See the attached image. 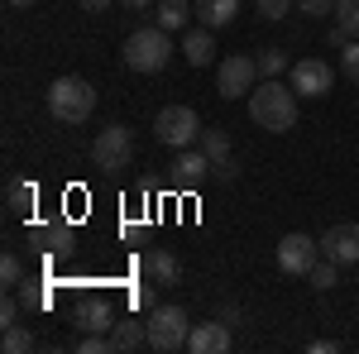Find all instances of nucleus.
<instances>
[{
  "mask_svg": "<svg viewBox=\"0 0 359 354\" xmlns=\"http://www.w3.org/2000/svg\"><path fill=\"white\" fill-rule=\"evenodd\" d=\"M249 120L269 135H287L297 130V91L283 86L278 77H264V82L249 91Z\"/></svg>",
  "mask_w": 359,
  "mask_h": 354,
  "instance_id": "nucleus-1",
  "label": "nucleus"
},
{
  "mask_svg": "<svg viewBox=\"0 0 359 354\" xmlns=\"http://www.w3.org/2000/svg\"><path fill=\"white\" fill-rule=\"evenodd\" d=\"M125 67L130 72H163L168 67V57H172V34L168 29H158V25H144V29H135L130 39H125Z\"/></svg>",
  "mask_w": 359,
  "mask_h": 354,
  "instance_id": "nucleus-2",
  "label": "nucleus"
},
{
  "mask_svg": "<svg viewBox=\"0 0 359 354\" xmlns=\"http://www.w3.org/2000/svg\"><path fill=\"white\" fill-rule=\"evenodd\" d=\"M96 110V86L86 77H57L48 86V115L62 120V125H86Z\"/></svg>",
  "mask_w": 359,
  "mask_h": 354,
  "instance_id": "nucleus-3",
  "label": "nucleus"
},
{
  "mask_svg": "<svg viewBox=\"0 0 359 354\" xmlns=\"http://www.w3.org/2000/svg\"><path fill=\"white\" fill-rule=\"evenodd\" d=\"M144 321H149V350H158V354L187 350V340H192V321H187V311H182V306L158 301Z\"/></svg>",
  "mask_w": 359,
  "mask_h": 354,
  "instance_id": "nucleus-4",
  "label": "nucleus"
},
{
  "mask_svg": "<svg viewBox=\"0 0 359 354\" xmlns=\"http://www.w3.org/2000/svg\"><path fill=\"white\" fill-rule=\"evenodd\" d=\"M259 82H264V77H259V57H249V53H230V57H221V67H216V96H221V101H240V96H249Z\"/></svg>",
  "mask_w": 359,
  "mask_h": 354,
  "instance_id": "nucleus-5",
  "label": "nucleus"
},
{
  "mask_svg": "<svg viewBox=\"0 0 359 354\" xmlns=\"http://www.w3.org/2000/svg\"><path fill=\"white\" fill-rule=\"evenodd\" d=\"M91 163L106 168V172H120V168L135 163V130L130 125H106L96 144H91Z\"/></svg>",
  "mask_w": 359,
  "mask_h": 354,
  "instance_id": "nucleus-6",
  "label": "nucleus"
},
{
  "mask_svg": "<svg viewBox=\"0 0 359 354\" xmlns=\"http://www.w3.org/2000/svg\"><path fill=\"white\" fill-rule=\"evenodd\" d=\"M154 135L163 139L168 149H192L201 139V120H196L192 106H163L158 120H154Z\"/></svg>",
  "mask_w": 359,
  "mask_h": 354,
  "instance_id": "nucleus-7",
  "label": "nucleus"
},
{
  "mask_svg": "<svg viewBox=\"0 0 359 354\" xmlns=\"http://www.w3.org/2000/svg\"><path fill=\"white\" fill-rule=\"evenodd\" d=\"M316 264H321V240H311L302 230H292V235L278 240V268L287 273V278H306Z\"/></svg>",
  "mask_w": 359,
  "mask_h": 354,
  "instance_id": "nucleus-8",
  "label": "nucleus"
},
{
  "mask_svg": "<svg viewBox=\"0 0 359 354\" xmlns=\"http://www.w3.org/2000/svg\"><path fill=\"white\" fill-rule=\"evenodd\" d=\"M287 86L297 91V96H326L335 86V72H331V62H321V57H297L292 67H287Z\"/></svg>",
  "mask_w": 359,
  "mask_h": 354,
  "instance_id": "nucleus-9",
  "label": "nucleus"
},
{
  "mask_svg": "<svg viewBox=\"0 0 359 354\" xmlns=\"http://www.w3.org/2000/svg\"><path fill=\"white\" fill-rule=\"evenodd\" d=\"M216 172V163L201 154V149H177V158H172V187H182V191H192V187H201L206 177Z\"/></svg>",
  "mask_w": 359,
  "mask_h": 354,
  "instance_id": "nucleus-10",
  "label": "nucleus"
},
{
  "mask_svg": "<svg viewBox=\"0 0 359 354\" xmlns=\"http://www.w3.org/2000/svg\"><path fill=\"white\" fill-rule=\"evenodd\" d=\"M321 259H335L340 268L345 264H359V225H331L326 235H321Z\"/></svg>",
  "mask_w": 359,
  "mask_h": 354,
  "instance_id": "nucleus-11",
  "label": "nucleus"
},
{
  "mask_svg": "<svg viewBox=\"0 0 359 354\" xmlns=\"http://www.w3.org/2000/svg\"><path fill=\"white\" fill-rule=\"evenodd\" d=\"M115 321H120V316H115V306L106 297H86L82 306H77V321H72V326L82 330V335H111Z\"/></svg>",
  "mask_w": 359,
  "mask_h": 354,
  "instance_id": "nucleus-12",
  "label": "nucleus"
},
{
  "mask_svg": "<svg viewBox=\"0 0 359 354\" xmlns=\"http://www.w3.org/2000/svg\"><path fill=\"white\" fill-rule=\"evenodd\" d=\"M139 264H144V278H154L158 287H177L182 282V259L172 249H149Z\"/></svg>",
  "mask_w": 359,
  "mask_h": 354,
  "instance_id": "nucleus-13",
  "label": "nucleus"
},
{
  "mask_svg": "<svg viewBox=\"0 0 359 354\" xmlns=\"http://www.w3.org/2000/svg\"><path fill=\"white\" fill-rule=\"evenodd\" d=\"M187 350H192V354H225V350H230V326H225L221 316H216V321H201V326H192Z\"/></svg>",
  "mask_w": 359,
  "mask_h": 354,
  "instance_id": "nucleus-14",
  "label": "nucleus"
},
{
  "mask_svg": "<svg viewBox=\"0 0 359 354\" xmlns=\"http://www.w3.org/2000/svg\"><path fill=\"white\" fill-rule=\"evenodd\" d=\"M144 345H149V321L120 316L111 326V354H130V350H144Z\"/></svg>",
  "mask_w": 359,
  "mask_h": 354,
  "instance_id": "nucleus-15",
  "label": "nucleus"
},
{
  "mask_svg": "<svg viewBox=\"0 0 359 354\" xmlns=\"http://www.w3.org/2000/svg\"><path fill=\"white\" fill-rule=\"evenodd\" d=\"M182 57L192 62V67H211L216 62V29H187L182 34Z\"/></svg>",
  "mask_w": 359,
  "mask_h": 354,
  "instance_id": "nucleus-16",
  "label": "nucleus"
},
{
  "mask_svg": "<svg viewBox=\"0 0 359 354\" xmlns=\"http://www.w3.org/2000/svg\"><path fill=\"white\" fill-rule=\"evenodd\" d=\"M34 201H39V187H34L29 177H10V182H5V211H10V216L29 220Z\"/></svg>",
  "mask_w": 359,
  "mask_h": 354,
  "instance_id": "nucleus-17",
  "label": "nucleus"
},
{
  "mask_svg": "<svg viewBox=\"0 0 359 354\" xmlns=\"http://www.w3.org/2000/svg\"><path fill=\"white\" fill-rule=\"evenodd\" d=\"M192 15H196V20H201L206 29H225V25H235V15H240V0H196Z\"/></svg>",
  "mask_w": 359,
  "mask_h": 354,
  "instance_id": "nucleus-18",
  "label": "nucleus"
},
{
  "mask_svg": "<svg viewBox=\"0 0 359 354\" xmlns=\"http://www.w3.org/2000/svg\"><path fill=\"white\" fill-rule=\"evenodd\" d=\"M34 240L48 249V254H62V249H72V240H77V230L67 225V220H53V225H39L34 230Z\"/></svg>",
  "mask_w": 359,
  "mask_h": 354,
  "instance_id": "nucleus-19",
  "label": "nucleus"
},
{
  "mask_svg": "<svg viewBox=\"0 0 359 354\" xmlns=\"http://www.w3.org/2000/svg\"><path fill=\"white\" fill-rule=\"evenodd\" d=\"M187 20H192V10H187V0H158V15H154V25L168 29V34H187Z\"/></svg>",
  "mask_w": 359,
  "mask_h": 354,
  "instance_id": "nucleus-20",
  "label": "nucleus"
},
{
  "mask_svg": "<svg viewBox=\"0 0 359 354\" xmlns=\"http://www.w3.org/2000/svg\"><path fill=\"white\" fill-rule=\"evenodd\" d=\"M196 149H201L211 163H225V158H230V135H225V130H201Z\"/></svg>",
  "mask_w": 359,
  "mask_h": 354,
  "instance_id": "nucleus-21",
  "label": "nucleus"
},
{
  "mask_svg": "<svg viewBox=\"0 0 359 354\" xmlns=\"http://www.w3.org/2000/svg\"><path fill=\"white\" fill-rule=\"evenodd\" d=\"M0 350H5V354H29V350H34V330L20 326V321H10L5 335H0Z\"/></svg>",
  "mask_w": 359,
  "mask_h": 354,
  "instance_id": "nucleus-22",
  "label": "nucleus"
},
{
  "mask_svg": "<svg viewBox=\"0 0 359 354\" xmlns=\"http://www.w3.org/2000/svg\"><path fill=\"white\" fill-rule=\"evenodd\" d=\"M25 282H29V278H25L20 254H10V249H5V259H0V287H5V292H20Z\"/></svg>",
  "mask_w": 359,
  "mask_h": 354,
  "instance_id": "nucleus-23",
  "label": "nucleus"
},
{
  "mask_svg": "<svg viewBox=\"0 0 359 354\" xmlns=\"http://www.w3.org/2000/svg\"><path fill=\"white\" fill-rule=\"evenodd\" d=\"M306 282H311L316 292H331V287H340V264H335V259H321L316 268L306 273Z\"/></svg>",
  "mask_w": 359,
  "mask_h": 354,
  "instance_id": "nucleus-24",
  "label": "nucleus"
},
{
  "mask_svg": "<svg viewBox=\"0 0 359 354\" xmlns=\"http://www.w3.org/2000/svg\"><path fill=\"white\" fill-rule=\"evenodd\" d=\"M287 67H292V62H287L283 48H264V53H259V77H283Z\"/></svg>",
  "mask_w": 359,
  "mask_h": 354,
  "instance_id": "nucleus-25",
  "label": "nucleus"
},
{
  "mask_svg": "<svg viewBox=\"0 0 359 354\" xmlns=\"http://www.w3.org/2000/svg\"><path fill=\"white\" fill-rule=\"evenodd\" d=\"M335 20L359 39V0H335Z\"/></svg>",
  "mask_w": 359,
  "mask_h": 354,
  "instance_id": "nucleus-26",
  "label": "nucleus"
},
{
  "mask_svg": "<svg viewBox=\"0 0 359 354\" xmlns=\"http://www.w3.org/2000/svg\"><path fill=\"white\" fill-rule=\"evenodd\" d=\"M340 72H345L350 82H359V39H350V43L340 48Z\"/></svg>",
  "mask_w": 359,
  "mask_h": 354,
  "instance_id": "nucleus-27",
  "label": "nucleus"
},
{
  "mask_svg": "<svg viewBox=\"0 0 359 354\" xmlns=\"http://www.w3.org/2000/svg\"><path fill=\"white\" fill-rule=\"evenodd\" d=\"M254 5H259V15H264V20H287V15H292V0H254Z\"/></svg>",
  "mask_w": 359,
  "mask_h": 354,
  "instance_id": "nucleus-28",
  "label": "nucleus"
},
{
  "mask_svg": "<svg viewBox=\"0 0 359 354\" xmlns=\"http://www.w3.org/2000/svg\"><path fill=\"white\" fill-rule=\"evenodd\" d=\"M77 354H111V335H82Z\"/></svg>",
  "mask_w": 359,
  "mask_h": 354,
  "instance_id": "nucleus-29",
  "label": "nucleus"
},
{
  "mask_svg": "<svg viewBox=\"0 0 359 354\" xmlns=\"http://www.w3.org/2000/svg\"><path fill=\"white\" fill-rule=\"evenodd\" d=\"M154 287H158L154 278H149L144 287H135V306H144V311H154V306H158V301H154Z\"/></svg>",
  "mask_w": 359,
  "mask_h": 354,
  "instance_id": "nucleus-30",
  "label": "nucleus"
},
{
  "mask_svg": "<svg viewBox=\"0 0 359 354\" xmlns=\"http://www.w3.org/2000/svg\"><path fill=\"white\" fill-rule=\"evenodd\" d=\"M10 321H20V301H15V292H5V301H0V326H10Z\"/></svg>",
  "mask_w": 359,
  "mask_h": 354,
  "instance_id": "nucleus-31",
  "label": "nucleus"
},
{
  "mask_svg": "<svg viewBox=\"0 0 359 354\" xmlns=\"http://www.w3.org/2000/svg\"><path fill=\"white\" fill-rule=\"evenodd\" d=\"M297 10H302V15H331L335 0H297Z\"/></svg>",
  "mask_w": 359,
  "mask_h": 354,
  "instance_id": "nucleus-32",
  "label": "nucleus"
},
{
  "mask_svg": "<svg viewBox=\"0 0 359 354\" xmlns=\"http://www.w3.org/2000/svg\"><path fill=\"white\" fill-rule=\"evenodd\" d=\"M350 39H355V34H350V29H345V25H340V20H335V29H331V48H335V53H340V48H345Z\"/></svg>",
  "mask_w": 359,
  "mask_h": 354,
  "instance_id": "nucleus-33",
  "label": "nucleus"
},
{
  "mask_svg": "<svg viewBox=\"0 0 359 354\" xmlns=\"http://www.w3.org/2000/svg\"><path fill=\"white\" fill-rule=\"evenodd\" d=\"M111 5H115V0H82V10H86V15H106Z\"/></svg>",
  "mask_w": 359,
  "mask_h": 354,
  "instance_id": "nucleus-34",
  "label": "nucleus"
},
{
  "mask_svg": "<svg viewBox=\"0 0 359 354\" xmlns=\"http://www.w3.org/2000/svg\"><path fill=\"white\" fill-rule=\"evenodd\" d=\"M306 350H311V354H331V350H340V345H335V340H311Z\"/></svg>",
  "mask_w": 359,
  "mask_h": 354,
  "instance_id": "nucleus-35",
  "label": "nucleus"
},
{
  "mask_svg": "<svg viewBox=\"0 0 359 354\" xmlns=\"http://www.w3.org/2000/svg\"><path fill=\"white\" fill-rule=\"evenodd\" d=\"M235 172H240V168H235V158H225V163H216V177H225V182H230Z\"/></svg>",
  "mask_w": 359,
  "mask_h": 354,
  "instance_id": "nucleus-36",
  "label": "nucleus"
},
{
  "mask_svg": "<svg viewBox=\"0 0 359 354\" xmlns=\"http://www.w3.org/2000/svg\"><path fill=\"white\" fill-rule=\"evenodd\" d=\"M221 321L225 326H240V306H221Z\"/></svg>",
  "mask_w": 359,
  "mask_h": 354,
  "instance_id": "nucleus-37",
  "label": "nucleus"
},
{
  "mask_svg": "<svg viewBox=\"0 0 359 354\" xmlns=\"http://www.w3.org/2000/svg\"><path fill=\"white\" fill-rule=\"evenodd\" d=\"M120 5H130V10H154L158 0H120Z\"/></svg>",
  "mask_w": 359,
  "mask_h": 354,
  "instance_id": "nucleus-38",
  "label": "nucleus"
},
{
  "mask_svg": "<svg viewBox=\"0 0 359 354\" xmlns=\"http://www.w3.org/2000/svg\"><path fill=\"white\" fill-rule=\"evenodd\" d=\"M5 5H15V10H29V5H39V0H5Z\"/></svg>",
  "mask_w": 359,
  "mask_h": 354,
  "instance_id": "nucleus-39",
  "label": "nucleus"
}]
</instances>
